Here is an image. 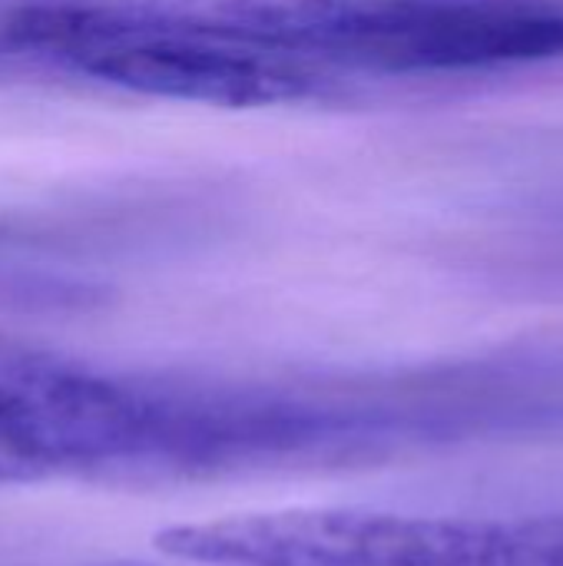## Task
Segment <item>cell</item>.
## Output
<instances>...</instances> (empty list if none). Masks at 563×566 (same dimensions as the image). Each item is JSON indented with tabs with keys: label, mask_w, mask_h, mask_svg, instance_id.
Masks as SVG:
<instances>
[{
	"label": "cell",
	"mask_w": 563,
	"mask_h": 566,
	"mask_svg": "<svg viewBox=\"0 0 563 566\" xmlns=\"http://www.w3.org/2000/svg\"><path fill=\"white\" fill-rule=\"evenodd\" d=\"M186 30L338 76H438L563 56V0H192Z\"/></svg>",
	"instance_id": "obj_1"
},
{
	"label": "cell",
	"mask_w": 563,
	"mask_h": 566,
	"mask_svg": "<svg viewBox=\"0 0 563 566\" xmlns=\"http://www.w3.org/2000/svg\"><path fill=\"white\" fill-rule=\"evenodd\" d=\"M189 566H563V517L275 511L156 537Z\"/></svg>",
	"instance_id": "obj_2"
},
{
	"label": "cell",
	"mask_w": 563,
	"mask_h": 566,
	"mask_svg": "<svg viewBox=\"0 0 563 566\" xmlns=\"http://www.w3.org/2000/svg\"><path fill=\"white\" fill-rule=\"evenodd\" d=\"M66 76L133 96L229 109L325 99L342 80L302 56L192 30H146L96 43L66 63Z\"/></svg>",
	"instance_id": "obj_3"
},
{
	"label": "cell",
	"mask_w": 563,
	"mask_h": 566,
	"mask_svg": "<svg viewBox=\"0 0 563 566\" xmlns=\"http://www.w3.org/2000/svg\"><path fill=\"white\" fill-rule=\"evenodd\" d=\"M96 0H0V70H53L86 36Z\"/></svg>",
	"instance_id": "obj_4"
}]
</instances>
